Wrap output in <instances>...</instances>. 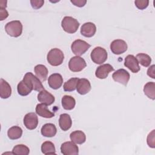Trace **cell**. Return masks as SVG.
<instances>
[{
  "label": "cell",
  "instance_id": "cell-1",
  "mask_svg": "<svg viewBox=\"0 0 155 155\" xmlns=\"http://www.w3.org/2000/svg\"><path fill=\"white\" fill-rule=\"evenodd\" d=\"M64 58V55L63 52L57 48L50 50L47 56L48 62L52 66L60 65L63 62Z\"/></svg>",
  "mask_w": 155,
  "mask_h": 155
},
{
  "label": "cell",
  "instance_id": "cell-2",
  "mask_svg": "<svg viewBox=\"0 0 155 155\" xmlns=\"http://www.w3.org/2000/svg\"><path fill=\"white\" fill-rule=\"evenodd\" d=\"M61 26L63 30L68 33H75L79 27V22L71 16H65L61 22Z\"/></svg>",
  "mask_w": 155,
  "mask_h": 155
},
{
  "label": "cell",
  "instance_id": "cell-3",
  "mask_svg": "<svg viewBox=\"0 0 155 155\" xmlns=\"http://www.w3.org/2000/svg\"><path fill=\"white\" fill-rule=\"evenodd\" d=\"M5 30L8 35L16 38L22 34V24L19 21H12L7 23Z\"/></svg>",
  "mask_w": 155,
  "mask_h": 155
},
{
  "label": "cell",
  "instance_id": "cell-4",
  "mask_svg": "<svg viewBox=\"0 0 155 155\" xmlns=\"http://www.w3.org/2000/svg\"><path fill=\"white\" fill-rule=\"evenodd\" d=\"M91 60L97 64H102L107 59V52L102 47H96L91 51Z\"/></svg>",
  "mask_w": 155,
  "mask_h": 155
},
{
  "label": "cell",
  "instance_id": "cell-5",
  "mask_svg": "<svg viewBox=\"0 0 155 155\" xmlns=\"http://www.w3.org/2000/svg\"><path fill=\"white\" fill-rule=\"evenodd\" d=\"M90 47V45L87 42L81 39L75 40L71 45V51L78 56L84 54Z\"/></svg>",
  "mask_w": 155,
  "mask_h": 155
},
{
  "label": "cell",
  "instance_id": "cell-6",
  "mask_svg": "<svg viewBox=\"0 0 155 155\" xmlns=\"http://www.w3.org/2000/svg\"><path fill=\"white\" fill-rule=\"evenodd\" d=\"M23 80L28 83L31 88L35 91H41L44 89L41 81L31 72L27 73L25 74Z\"/></svg>",
  "mask_w": 155,
  "mask_h": 155
},
{
  "label": "cell",
  "instance_id": "cell-7",
  "mask_svg": "<svg viewBox=\"0 0 155 155\" xmlns=\"http://www.w3.org/2000/svg\"><path fill=\"white\" fill-rule=\"evenodd\" d=\"M87 66L85 61L80 56L72 57L69 62V69L73 72H79L82 71Z\"/></svg>",
  "mask_w": 155,
  "mask_h": 155
},
{
  "label": "cell",
  "instance_id": "cell-8",
  "mask_svg": "<svg viewBox=\"0 0 155 155\" xmlns=\"http://www.w3.org/2000/svg\"><path fill=\"white\" fill-rule=\"evenodd\" d=\"M112 78L114 81L122 84L124 85H127L130 79V76L127 70L121 68L116 70L114 73H113Z\"/></svg>",
  "mask_w": 155,
  "mask_h": 155
},
{
  "label": "cell",
  "instance_id": "cell-9",
  "mask_svg": "<svg viewBox=\"0 0 155 155\" xmlns=\"http://www.w3.org/2000/svg\"><path fill=\"white\" fill-rule=\"evenodd\" d=\"M61 151L64 155H76L79 153V148L74 142L68 141L61 145Z\"/></svg>",
  "mask_w": 155,
  "mask_h": 155
},
{
  "label": "cell",
  "instance_id": "cell-10",
  "mask_svg": "<svg viewBox=\"0 0 155 155\" xmlns=\"http://www.w3.org/2000/svg\"><path fill=\"white\" fill-rule=\"evenodd\" d=\"M111 51L115 54H120L127 50V44L122 39L114 40L110 44Z\"/></svg>",
  "mask_w": 155,
  "mask_h": 155
},
{
  "label": "cell",
  "instance_id": "cell-11",
  "mask_svg": "<svg viewBox=\"0 0 155 155\" xmlns=\"http://www.w3.org/2000/svg\"><path fill=\"white\" fill-rule=\"evenodd\" d=\"M24 124L28 130L35 129L38 124V119L35 113H28L26 114L24 118Z\"/></svg>",
  "mask_w": 155,
  "mask_h": 155
},
{
  "label": "cell",
  "instance_id": "cell-12",
  "mask_svg": "<svg viewBox=\"0 0 155 155\" xmlns=\"http://www.w3.org/2000/svg\"><path fill=\"white\" fill-rule=\"evenodd\" d=\"M124 65L130 69L133 73H137L140 70L139 62L136 58L131 54H129L125 58Z\"/></svg>",
  "mask_w": 155,
  "mask_h": 155
},
{
  "label": "cell",
  "instance_id": "cell-13",
  "mask_svg": "<svg viewBox=\"0 0 155 155\" xmlns=\"http://www.w3.org/2000/svg\"><path fill=\"white\" fill-rule=\"evenodd\" d=\"M114 70V68L108 64H105L99 66L95 72L96 76L99 79H105L108 74Z\"/></svg>",
  "mask_w": 155,
  "mask_h": 155
},
{
  "label": "cell",
  "instance_id": "cell-14",
  "mask_svg": "<svg viewBox=\"0 0 155 155\" xmlns=\"http://www.w3.org/2000/svg\"><path fill=\"white\" fill-rule=\"evenodd\" d=\"M63 83V78L59 73H53L51 74L48 79V84L50 88L57 90L59 88Z\"/></svg>",
  "mask_w": 155,
  "mask_h": 155
},
{
  "label": "cell",
  "instance_id": "cell-15",
  "mask_svg": "<svg viewBox=\"0 0 155 155\" xmlns=\"http://www.w3.org/2000/svg\"><path fill=\"white\" fill-rule=\"evenodd\" d=\"M76 90L78 93L82 95L88 93L91 90L90 81L85 78L79 79L76 85Z\"/></svg>",
  "mask_w": 155,
  "mask_h": 155
},
{
  "label": "cell",
  "instance_id": "cell-16",
  "mask_svg": "<svg viewBox=\"0 0 155 155\" xmlns=\"http://www.w3.org/2000/svg\"><path fill=\"white\" fill-rule=\"evenodd\" d=\"M96 31V27L93 22L84 23L81 28V33L85 37L90 38L94 35Z\"/></svg>",
  "mask_w": 155,
  "mask_h": 155
},
{
  "label": "cell",
  "instance_id": "cell-17",
  "mask_svg": "<svg viewBox=\"0 0 155 155\" xmlns=\"http://www.w3.org/2000/svg\"><path fill=\"white\" fill-rule=\"evenodd\" d=\"M38 100L39 102L44 104L46 105H50L54 102V97L48 91L44 89L39 93L38 95Z\"/></svg>",
  "mask_w": 155,
  "mask_h": 155
},
{
  "label": "cell",
  "instance_id": "cell-18",
  "mask_svg": "<svg viewBox=\"0 0 155 155\" xmlns=\"http://www.w3.org/2000/svg\"><path fill=\"white\" fill-rule=\"evenodd\" d=\"M59 125L61 129L63 131H67L69 130L72 125L70 116L67 113L61 114L59 119Z\"/></svg>",
  "mask_w": 155,
  "mask_h": 155
},
{
  "label": "cell",
  "instance_id": "cell-19",
  "mask_svg": "<svg viewBox=\"0 0 155 155\" xmlns=\"http://www.w3.org/2000/svg\"><path fill=\"white\" fill-rule=\"evenodd\" d=\"M12 88L8 83L1 78L0 79V96L2 99H7L11 96Z\"/></svg>",
  "mask_w": 155,
  "mask_h": 155
},
{
  "label": "cell",
  "instance_id": "cell-20",
  "mask_svg": "<svg viewBox=\"0 0 155 155\" xmlns=\"http://www.w3.org/2000/svg\"><path fill=\"white\" fill-rule=\"evenodd\" d=\"M57 129L56 126L50 123L45 124L44 125L41 130V133L42 136L47 137H51L56 135Z\"/></svg>",
  "mask_w": 155,
  "mask_h": 155
},
{
  "label": "cell",
  "instance_id": "cell-21",
  "mask_svg": "<svg viewBox=\"0 0 155 155\" xmlns=\"http://www.w3.org/2000/svg\"><path fill=\"white\" fill-rule=\"evenodd\" d=\"M36 113L40 116L45 118H51L54 116V114L48 110L47 107L44 104H39L36 107Z\"/></svg>",
  "mask_w": 155,
  "mask_h": 155
},
{
  "label": "cell",
  "instance_id": "cell-22",
  "mask_svg": "<svg viewBox=\"0 0 155 155\" xmlns=\"http://www.w3.org/2000/svg\"><path fill=\"white\" fill-rule=\"evenodd\" d=\"M35 73L36 77L41 81H46L48 75L47 68L42 64L37 65L35 67Z\"/></svg>",
  "mask_w": 155,
  "mask_h": 155
},
{
  "label": "cell",
  "instance_id": "cell-23",
  "mask_svg": "<svg viewBox=\"0 0 155 155\" xmlns=\"http://www.w3.org/2000/svg\"><path fill=\"white\" fill-rule=\"evenodd\" d=\"M70 137L73 142L77 144H82L86 140V136L85 133L80 130L74 131L71 133Z\"/></svg>",
  "mask_w": 155,
  "mask_h": 155
},
{
  "label": "cell",
  "instance_id": "cell-24",
  "mask_svg": "<svg viewBox=\"0 0 155 155\" xmlns=\"http://www.w3.org/2000/svg\"><path fill=\"white\" fill-rule=\"evenodd\" d=\"M62 105L65 110H71L74 108L76 101L74 97L68 95H64L62 98Z\"/></svg>",
  "mask_w": 155,
  "mask_h": 155
},
{
  "label": "cell",
  "instance_id": "cell-25",
  "mask_svg": "<svg viewBox=\"0 0 155 155\" xmlns=\"http://www.w3.org/2000/svg\"><path fill=\"white\" fill-rule=\"evenodd\" d=\"M17 90L18 94L21 96H25L28 95L33 90L31 87L24 80L21 81L17 86Z\"/></svg>",
  "mask_w": 155,
  "mask_h": 155
},
{
  "label": "cell",
  "instance_id": "cell-26",
  "mask_svg": "<svg viewBox=\"0 0 155 155\" xmlns=\"http://www.w3.org/2000/svg\"><path fill=\"white\" fill-rule=\"evenodd\" d=\"M22 134V130L18 126H13L10 128L7 131L8 137L12 140L19 139Z\"/></svg>",
  "mask_w": 155,
  "mask_h": 155
},
{
  "label": "cell",
  "instance_id": "cell-27",
  "mask_svg": "<svg viewBox=\"0 0 155 155\" xmlns=\"http://www.w3.org/2000/svg\"><path fill=\"white\" fill-rule=\"evenodd\" d=\"M145 94L149 98L154 100L155 99V83L153 82H147L143 87Z\"/></svg>",
  "mask_w": 155,
  "mask_h": 155
},
{
  "label": "cell",
  "instance_id": "cell-28",
  "mask_svg": "<svg viewBox=\"0 0 155 155\" xmlns=\"http://www.w3.org/2000/svg\"><path fill=\"white\" fill-rule=\"evenodd\" d=\"M42 153L44 154H54L56 150L54 144L50 141L44 142L41 145Z\"/></svg>",
  "mask_w": 155,
  "mask_h": 155
},
{
  "label": "cell",
  "instance_id": "cell-29",
  "mask_svg": "<svg viewBox=\"0 0 155 155\" xmlns=\"http://www.w3.org/2000/svg\"><path fill=\"white\" fill-rule=\"evenodd\" d=\"M136 59L139 64L145 67H148L151 62V59L150 56L145 53L137 54L136 55Z\"/></svg>",
  "mask_w": 155,
  "mask_h": 155
},
{
  "label": "cell",
  "instance_id": "cell-30",
  "mask_svg": "<svg viewBox=\"0 0 155 155\" xmlns=\"http://www.w3.org/2000/svg\"><path fill=\"white\" fill-rule=\"evenodd\" d=\"M79 79L78 78H72L65 82L64 84V90L65 91H72L76 88V85Z\"/></svg>",
  "mask_w": 155,
  "mask_h": 155
},
{
  "label": "cell",
  "instance_id": "cell-31",
  "mask_svg": "<svg viewBox=\"0 0 155 155\" xmlns=\"http://www.w3.org/2000/svg\"><path fill=\"white\" fill-rule=\"evenodd\" d=\"M12 151L13 154H15L27 155L30 153V150L26 145L23 144H19L13 147Z\"/></svg>",
  "mask_w": 155,
  "mask_h": 155
},
{
  "label": "cell",
  "instance_id": "cell-32",
  "mask_svg": "<svg viewBox=\"0 0 155 155\" xmlns=\"http://www.w3.org/2000/svg\"><path fill=\"white\" fill-rule=\"evenodd\" d=\"M155 130H153L151 133H149V134L147 136V143L148 146L151 148H154L155 147Z\"/></svg>",
  "mask_w": 155,
  "mask_h": 155
},
{
  "label": "cell",
  "instance_id": "cell-33",
  "mask_svg": "<svg viewBox=\"0 0 155 155\" xmlns=\"http://www.w3.org/2000/svg\"><path fill=\"white\" fill-rule=\"evenodd\" d=\"M135 5L137 8L140 10H143L146 8L149 4L148 0H136L134 1Z\"/></svg>",
  "mask_w": 155,
  "mask_h": 155
},
{
  "label": "cell",
  "instance_id": "cell-34",
  "mask_svg": "<svg viewBox=\"0 0 155 155\" xmlns=\"http://www.w3.org/2000/svg\"><path fill=\"white\" fill-rule=\"evenodd\" d=\"M30 3L31 5V7L34 9H38L43 5L44 1L42 0H37V1L31 0V1H30Z\"/></svg>",
  "mask_w": 155,
  "mask_h": 155
},
{
  "label": "cell",
  "instance_id": "cell-35",
  "mask_svg": "<svg viewBox=\"0 0 155 155\" xmlns=\"http://www.w3.org/2000/svg\"><path fill=\"white\" fill-rule=\"evenodd\" d=\"M70 1L75 6L79 7H84L87 3L86 0H71Z\"/></svg>",
  "mask_w": 155,
  "mask_h": 155
},
{
  "label": "cell",
  "instance_id": "cell-36",
  "mask_svg": "<svg viewBox=\"0 0 155 155\" xmlns=\"http://www.w3.org/2000/svg\"><path fill=\"white\" fill-rule=\"evenodd\" d=\"M8 16V13L5 8H0V20L3 21Z\"/></svg>",
  "mask_w": 155,
  "mask_h": 155
},
{
  "label": "cell",
  "instance_id": "cell-37",
  "mask_svg": "<svg viewBox=\"0 0 155 155\" xmlns=\"http://www.w3.org/2000/svg\"><path fill=\"white\" fill-rule=\"evenodd\" d=\"M154 68H155V65H152L151 66H150L148 68V69L147 70V74H148V76H149L150 77H151L153 79L155 78Z\"/></svg>",
  "mask_w": 155,
  "mask_h": 155
}]
</instances>
